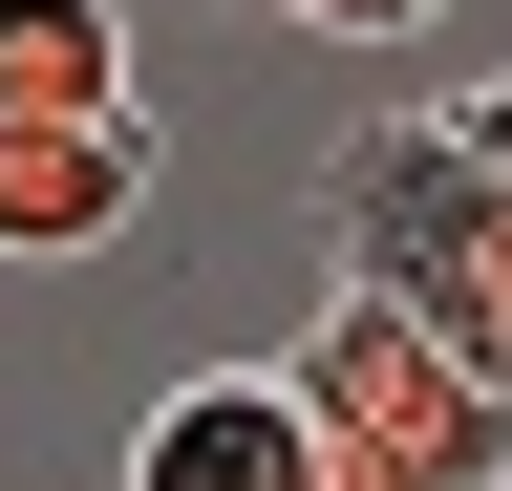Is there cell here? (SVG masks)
Here are the masks:
<instances>
[{
    "label": "cell",
    "mask_w": 512,
    "mask_h": 491,
    "mask_svg": "<svg viewBox=\"0 0 512 491\" xmlns=\"http://www.w3.org/2000/svg\"><path fill=\"white\" fill-rule=\"evenodd\" d=\"M320 257H342V299L427 321L470 385H512V171L470 107H384L320 150Z\"/></svg>",
    "instance_id": "obj_1"
},
{
    "label": "cell",
    "mask_w": 512,
    "mask_h": 491,
    "mask_svg": "<svg viewBox=\"0 0 512 491\" xmlns=\"http://www.w3.org/2000/svg\"><path fill=\"white\" fill-rule=\"evenodd\" d=\"M278 385L320 427V491H512V385H470L427 321H384V299H320L278 342Z\"/></svg>",
    "instance_id": "obj_2"
},
{
    "label": "cell",
    "mask_w": 512,
    "mask_h": 491,
    "mask_svg": "<svg viewBox=\"0 0 512 491\" xmlns=\"http://www.w3.org/2000/svg\"><path fill=\"white\" fill-rule=\"evenodd\" d=\"M128 491H320V427L278 363H192V385L128 427Z\"/></svg>",
    "instance_id": "obj_3"
},
{
    "label": "cell",
    "mask_w": 512,
    "mask_h": 491,
    "mask_svg": "<svg viewBox=\"0 0 512 491\" xmlns=\"http://www.w3.org/2000/svg\"><path fill=\"white\" fill-rule=\"evenodd\" d=\"M150 214V107L128 129H0V257H107Z\"/></svg>",
    "instance_id": "obj_4"
},
{
    "label": "cell",
    "mask_w": 512,
    "mask_h": 491,
    "mask_svg": "<svg viewBox=\"0 0 512 491\" xmlns=\"http://www.w3.org/2000/svg\"><path fill=\"white\" fill-rule=\"evenodd\" d=\"M0 129H128V22L107 0H0Z\"/></svg>",
    "instance_id": "obj_5"
},
{
    "label": "cell",
    "mask_w": 512,
    "mask_h": 491,
    "mask_svg": "<svg viewBox=\"0 0 512 491\" xmlns=\"http://www.w3.org/2000/svg\"><path fill=\"white\" fill-rule=\"evenodd\" d=\"M278 22H320V43H406V22H448V0H278Z\"/></svg>",
    "instance_id": "obj_6"
},
{
    "label": "cell",
    "mask_w": 512,
    "mask_h": 491,
    "mask_svg": "<svg viewBox=\"0 0 512 491\" xmlns=\"http://www.w3.org/2000/svg\"><path fill=\"white\" fill-rule=\"evenodd\" d=\"M470 129H491V171H512V86H470Z\"/></svg>",
    "instance_id": "obj_7"
}]
</instances>
